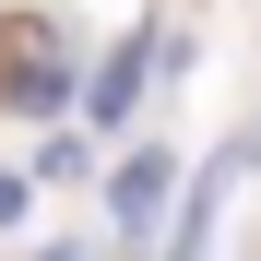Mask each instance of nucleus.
Returning <instances> with one entry per match:
<instances>
[{"mask_svg":"<svg viewBox=\"0 0 261 261\" xmlns=\"http://www.w3.org/2000/svg\"><path fill=\"white\" fill-rule=\"evenodd\" d=\"M166 202H178V154H166V143H130V166L107 178V226L143 249V238L166 226Z\"/></svg>","mask_w":261,"mask_h":261,"instance_id":"f257e3e1","label":"nucleus"},{"mask_svg":"<svg viewBox=\"0 0 261 261\" xmlns=\"http://www.w3.org/2000/svg\"><path fill=\"white\" fill-rule=\"evenodd\" d=\"M0 95H12V107H60V48H48V36L24 48V71L0 83Z\"/></svg>","mask_w":261,"mask_h":261,"instance_id":"f03ea898","label":"nucleus"},{"mask_svg":"<svg viewBox=\"0 0 261 261\" xmlns=\"http://www.w3.org/2000/svg\"><path fill=\"white\" fill-rule=\"evenodd\" d=\"M202 249H214V190H202V202L178 214V238H166V261H202Z\"/></svg>","mask_w":261,"mask_h":261,"instance_id":"7ed1b4c3","label":"nucleus"}]
</instances>
